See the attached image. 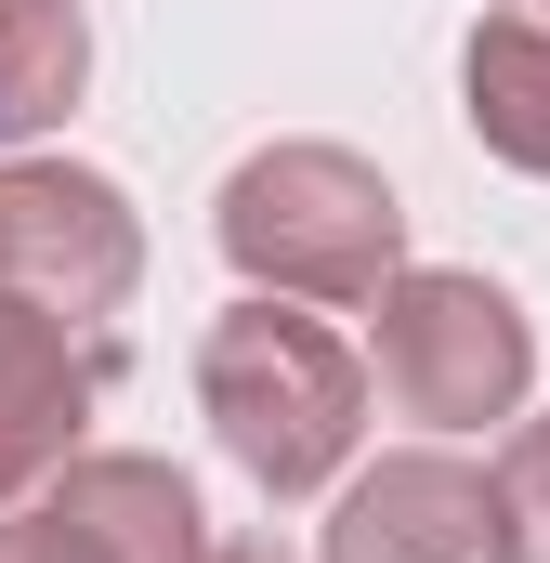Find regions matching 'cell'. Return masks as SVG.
<instances>
[{
    "label": "cell",
    "mask_w": 550,
    "mask_h": 563,
    "mask_svg": "<svg viewBox=\"0 0 550 563\" xmlns=\"http://www.w3.org/2000/svg\"><path fill=\"white\" fill-rule=\"evenodd\" d=\"M0 144H13V92H0Z\"/></svg>",
    "instance_id": "cell-12"
},
{
    "label": "cell",
    "mask_w": 550,
    "mask_h": 563,
    "mask_svg": "<svg viewBox=\"0 0 550 563\" xmlns=\"http://www.w3.org/2000/svg\"><path fill=\"white\" fill-rule=\"evenodd\" d=\"M538 380V328L498 276H394L381 288V394L432 432H485L525 407Z\"/></svg>",
    "instance_id": "cell-3"
},
{
    "label": "cell",
    "mask_w": 550,
    "mask_h": 563,
    "mask_svg": "<svg viewBox=\"0 0 550 563\" xmlns=\"http://www.w3.org/2000/svg\"><path fill=\"white\" fill-rule=\"evenodd\" d=\"M210 511L170 459H66L26 511H0V563H197Z\"/></svg>",
    "instance_id": "cell-5"
},
{
    "label": "cell",
    "mask_w": 550,
    "mask_h": 563,
    "mask_svg": "<svg viewBox=\"0 0 550 563\" xmlns=\"http://www.w3.org/2000/svg\"><path fill=\"white\" fill-rule=\"evenodd\" d=\"M197 563H288V551H275V538H210Z\"/></svg>",
    "instance_id": "cell-10"
},
{
    "label": "cell",
    "mask_w": 550,
    "mask_h": 563,
    "mask_svg": "<svg viewBox=\"0 0 550 563\" xmlns=\"http://www.w3.org/2000/svg\"><path fill=\"white\" fill-rule=\"evenodd\" d=\"M106 380H119V341H92V328H66V314L0 288V498H26L40 472L79 459Z\"/></svg>",
    "instance_id": "cell-6"
},
{
    "label": "cell",
    "mask_w": 550,
    "mask_h": 563,
    "mask_svg": "<svg viewBox=\"0 0 550 563\" xmlns=\"http://www.w3.org/2000/svg\"><path fill=\"white\" fill-rule=\"evenodd\" d=\"M0 288L40 301V314H66V328H92V341H119V314H132V288H144L132 197L106 170H79V157L0 170Z\"/></svg>",
    "instance_id": "cell-4"
},
{
    "label": "cell",
    "mask_w": 550,
    "mask_h": 563,
    "mask_svg": "<svg viewBox=\"0 0 550 563\" xmlns=\"http://www.w3.org/2000/svg\"><path fill=\"white\" fill-rule=\"evenodd\" d=\"M498 13H525V26H550V0H498Z\"/></svg>",
    "instance_id": "cell-11"
},
{
    "label": "cell",
    "mask_w": 550,
    "mask_h": 563,
    "mask_svg": "<svg viewBox=\"0 0 550 563\" xmlns=\"http://www.w3.org/2000/svg\"><path fill=\"white\" fill-rule=\"evenodd\" d=\"M459 106H472L485 157L550 170V26H525V13H485V26H472V53H459Z\"/></svg>",
    "instance_id": "cell-8"
},
{
    "label": "cell",
    "mask_w": 550,
    "mask_h": 563,
    "mask_svg": "<svg viewBox=\"0 0 550 563\" xmlns=\"http://www.w3.org/2000/svg\"><path fill=\"white\" fill-rule=\"evenodd\" d=\"M223 263L263 301H381L407 276V210L354 144H263L223 184Z\"/></svg>",
    "instance_id": "cell-2"
},
{
    "label": "cell",
    "mask_w": 550,
    "mask_h": 563,
    "mask_svg": "<svg viewBox=\"0 0 550 563\" xmlns=\"http://www.w3.org/2000/svg\"><path fill=\"white\" fill-rule=\"evenodd\" d=\"M328 563H498V498L472 459L446 445H394L381 472L341 485L328 511Z\"/></svg>",
    "instance_id": "cell-7"
},
{
    "label": "cell",
    "mask_w": 550,
    "mask_h": 563,
    "mask_svg": "<svg viewBox=\"0 0 550 563\" xmlns=\"http://www.w3.org/2000/svg\"><path fill=\"white\" fill-rule=\"evenodd\" d=\"M485 498H498V563H550V420H525L498 445Z\"/></svg>",
    "instance_id": "cell-9"
},
{
    "label": "cell",
    "mask_w": 550,
    "mask_h": 563,
    "mask_svg": "<svg viewBox=\"0 0 550 563\" xmlns=\"http://www.w3.org/2000/svg\"><path fill=\"white\" fill-rule=\"evenodd\" d=\"M197 407L223 432V459L263 485V498H315L341 459H354V432H367V367L315 328V314H288V301H237L210 341H197Z\"/></svg>",
    "instance_id": "cell-1"
}]
</instances>
